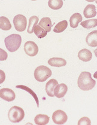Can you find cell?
<instances>
[{
	"label": "cell",
	"instance_id": "obj_8",
	"mask_svg": "<svg viewBox=\"0 0 97 125\" xmlns=\"http://www.w3.org/2000/svg\"><path fill=\"white\" fill-rule=\"evenodd\" d=\"M0 97L7 102H11L15 99L16 95L13 90L9 88H3L0 90Z\"/></svg>",
	"mask_w": 97,
	"mask_h": 125
},
{
	"label": "cell",
	"instance_id": "obj_12",
	"mask_svg": "<svg viewBox=\"0 0 97 125\" xmlns=\"http://www.w3.org/2000/svg\"><path fill=\"white\" fill-rule=\"evenodd\" d=\"M78 58L83 62H88L92 58V53L88 49H83L79 52Z\"/></svg>",
	"mask_w": 97,
	"mask_h": 125
},
{
	"label": "cell",
	"instance_id": "obj_29",
	"mask_svg": "<svg viewBox=\"0 0 97 125\" xmlns=\"http://www.w3.org/2000/svg\"><path fill=\"white\" fill-rule=\"evenodd\" d=\"M95 2H96V3L97 4V1H95Z\"/></svg>",
	"mask_w": 97,
	"mask_h": 125
},
{
	"label": "cell",
	"instance_id": "obj_5",
	"mask_svg": "<svg viewBox=\"0 0 97 125\" xmlns=\"http://www.w3.org/2000/svg\"><path fill=\"white\" fill-rule=\"evenodd\" d=\"M13 24L16 31L19 32L24 31L27 25L26 17L22 14H18L13 19Z\"/></svg>",
	"mask_w": 97,
	"mask_h": 125
},
{
	"label": "cell",
	"instance_id": "obj_11",
	"mask_svg": "<svg viewBox=\"0 0 97 125\" xmlns=\"http://www.w3.org/2000/svg\"><path fill=\"white\" fill-rule=\"evenodd\" d=\"M86 42L89 46L95 47L97 46V30L93 31L87 35Z\"/></svg>",
	"mask_w": 97,
	"mask_h": 125
},
{
	"label": "cell",
	"instance_id": "obj_16",
	"mask_svg": "<svg viewBox=\"0 0 97 125\" xmlns=\"http://www.w3.org/2000/svg\"><path fill=\"white\" fill-rule=\"evenodd\" d=\"M38 25L43 28L47 32H50L51 28L53 26L52 23L51 19L49 18H43L40 20V22H39Z\"/></svg>",
	"mask_w": 97,
	"mask_h": 125
},
{
	"label": "cell",
	"instance_id": "obj_24",
	"mask_svg": "<svg viewBox=\"0 0 97 125\" xmlns=\"http://www.w3.org/2000/svg\"><path fill=\"white\" fill-rule=\"evenodd\" d=\"M34 32L38 38H43L47 35V32L39 25H37L34 29Z\"/></svg>",
	"mask_w": 97,
	"mask_h": 125
},
{
	"label": "cell",
	"instance_id": "obj_2",
	"mask_svg": "<svg viewBox=\"0 0 97 125\" xmlns=\"http://www.w3.org/2000/svg\"><path fill=\"white\" fill-rule=\"evenodd\" d=\"M6 47L10 52H14L18 50L22 42V37L20 35L13 34L7 37L4 40Z\"/></svg>",
	"mask_w": 97,
	"mask_h": 125
},
{
	"label": "cell",
	"instance_id": "obj_26",
	"mask_svg": "<svg viewBox=\"0 0 97 125\" xmlns=\"http://www.w3.org/2000/svg\"><path fill=\"white\" fill-rule=\"evenodd\" d=\"M1 51L2 52V53H3L2 54L1 53V61H4V60L6 59V58H5V57L4 56L5 55V56H8L7 53L4 51V50H2V49H1Z\"/></svg>",
	"mask_w": 97,
	"mask_h": 125
},
{
	"label": "cell",
	"instance_id": "obj_19",
	"mask_svg": "<svg viewBox=\"0 0 97 125\" xmlns=\"http://www.w3.org/2000/svg\"><path fill=\"white\" fill-rule=\"evenodd\" d=\"M0 28L4 31L10 30L11 28V23L6 17L1 16L0 18Z\"/></svg>",
	"mask_w": 97,
	"mask_h": 125
},
{
	"label": "cell",
	"instance_id": "obj_21",
	"mask_svg": "<svg viewBox=\"0 0 97 125\" xmlns=\"http://www.w3.org/2000/svg\"><path fill=\"white\" fill-rule=\"evenodd\" d=\"M68 26V22L66 20L62 21L61 22H59L55 26V28H54V32L56 33H61L64 31L65 30L67 29Z\"/></svg>",
	"mask_w": 97,
	"mask_h": 125
},
{
	"label": "cell",
	"instance_id": "obj_23",
	"mask_svg": "<svg viewBox=\"0 0 97 125\" xmlns=\"http://www.w3.org/2000/svg\"><path fill=\"white\" fill-rule=\"evenodd\" d=\"M16 88L21 89L22 90H24L26 92H28L29 94H30L31 95L34 97V99H35V101H36L37 107H39V100H38V97H37V95L35 94V93L34 92H33L32 90L30 88H29L28 87H27V86H23V85H18V86H16Z\"/></svg>",
	"mask_w": 97,
	"mask_h": 125
},
{
	"label": "cell",
	"instance_id": "obj_28",
	"mask_svg": "<svg viewBox=\"0 0 97 125\" xmlns=\"http://www.w3.org/2000/svg\"><path fill=\"white\" fill-rule=\"evenodd\" d=\"M94 53H95V56H96V57L97 58V49H96L95 50V51H94Z\"/></svg>",
	"mask_w": 97,
	"mask_h": 125
},
{
	"label": "cell",
	"instance_id": "obj_20",
	"mask_svg": "<svg viewBox=\"0 0 97 125\" xmlns=\"http://www.w3.org/2000/svg\"><path fill=\"white\" fill-rule=\"evenodd\" d=\"M80 25L84 28H95L97 26V19H92L86 20V21L81 22Z\"/></svg>",
	"mask_w": 97,
	"mask_h": 125
},
{
	"label": "cell",
	"instance_id": "obj_3",
	"mask_svg": "<svg viewBox=\"0 0 97 125\" xmlns=\"http://www.w3.org/2000/svg\"><path fill=\"white\" fill-rule=\"evenodd\" d=\"M8 117L10 122L13 123H19L24 118L25 112L21 107L13 106L9 110Z\"/></svg>",
	"mask_w": 97,
	"mask_h": 125
},
{
	"label": "cell",
	"instance_id": "obj_6",
	"mask_svg": "<svg viewBox=\"0 0 97 125\" xmlns=\"http://www.w3.org/2000/svg\"><path fill=\"white\" fill-rule=\"evenodd\" d=\"M53 122L56 125H63L67 122L68 116L62 110H56L52 114Z\"/></svg>",
	"mask_w": 97,
	"mask_h": 125
},
{
	"label": "cell",
	"instance_id": "obj_27",
	"mask_svg": "<svg viewBox=\"0 0 97 125\" xmlns=\"http://www.w3.org/2000/svg\"><path fill=\"white\" fill-rule=\"evenodd\" d=\"M94 77H95V78H97V71L95 72V73H94Z\"/></svg>",
	"mask_w": 97,
	"mask_h": 125
},
{
	"label": "cell",
	"instance_id": "obj_14",
	"mask_svg": "<svg viewBox=\"0 0 97 125\" xmlns=\"http://www.w3.org/2000/svg\"><path fill=\"white\" fill-rule=\"evenodd\" d=\"M48 63L54 67H61L66 65L67 62L64 59L61 58H52L48 60Z\"/></svg>",
	"mask_w": 97,
	"mask_h": 125
},
{
	"label": "cell",
	"instance_id": "obj_17",
	"mask_svg": "<svg viewBox=\"0 0 97 125\" xmlns=\"http://www.w3.org/2000/svg\"><path fill=\"white\" fill-rule=\"evenodd\" d=\"M50 118L46 114H38L35 116L34 119V122L35 124L38 125H47L49 122Z\"/></svg>",
	"mask_w": 97,
	"mask_h": 125
},
{
	"label": "cell",
	"instance_id": "obj_18",
	"mask_svg": "<svg viewBox=\"0 0 97 125\" xmlns=\"http://www.w3.org/2000/svg\"><path fill=\"white\" fill-rule=\"evenodd\" d=\"M39 19L36 16H33L31 17L29 19V24L27 32L29 34H32L34 32V29L35 26L37 25Z\"/></svg>",
	"mask_w": 97,
	"mask_h": 125
},
{
	"label": "cell",
	"instance_id": "obj_13",
	"mask_svg": "<svg viewBox=\"0 0 97 125\" xmlns=\"http://www.w3.org/2000/svg\"><path fill=\"white\" fill-rule=\"evenodd\" d=\"M97 12L96 11L95 6L93 4H89L85 7L83 11V14L86 18H92L97 15Z\"/></svg>",
	"mask_w": 97,
	"mask_h": 125
},
{
	"label": "cell",
	"instance_id": "obj_4",
	"mask_svg": "<svg viewBox=\"0 0 97 125\" xmlns=\"http://www.w3.org/2000/svg\"><path fill=\"white\" fill-rule=\"evenodd\" d=\"M52 71L48 67L41 65L36 68L34 71V77L40 82H44L52 75Z\"/></svg>",
	"mask_w": 97,
	"mask_h": 125
},
{
	"label": "cell",
	"instance_id": "obj_22",
	"mask_svg": "<svg viewBox=\"0 0 97 125\" xmlns=\"http://www.w3.org/2000/svg\"><path fill=\"white\" fill-rule=\"evenodd\" d=\"M48 5L50 8L53 10H58L60 9L63 6L62 0H49Z\"/></svg>",
	"mask_w": 97,
	"mask_h": 125
},
{
	"label": "cell",
	"instance_id": "obj_9",
	"mask_svg": "<svg viewBox=\"0 0 97 125\" xmlns=\"http://www.w3.org/2000/svg\"><path fill=\"white\" fill-rule=\"evenodd\" d=\"M68 90V87L64 83L58 84L54 89V95L56 98H63L66 95Z\"/></svg>",
	"mask_w": 97,
	"mask_h": 125
},
{
	"label": "cell",
	"instance_id": "obj_1",
	"mask_svg": "<svg viewBox=\"0 0 97 125\" xmlns=\"http://www.w3.org/2000/svg\"><path fill=\"white\" fill-rule=\"evenodd\" d=\"M96 82L92 78L91 74L89 72L83 71L80 74L77 81L78 86L81 90L87 91L92 89L95 86Z\"/></svg>",
	"mask_w": 97,
	"mask_h": 125
},
{
	"label": "cell",
	"instance_id": "obj_25",
	"mask_svg": "<svg viewBox=\"0 0 97 125\" xmlns=\"http://www.w3.org/2000/svg\"><path fill=\"white\" fill-rule=\"evenodd\" d=\"M91 124V122L90 119L87 117H83L81 118L78 122V125H90Z\"/></svg>",
	"mask_w": 97,
	"mask_h": 125
},
{
	"label": "cell",
	"instance_id": "obj_7",
	"mask_svg": "<svg viewBox=\"0 0 97 125\" xmlns=\"http://www.w3.org/2000/svg\"><path fill=\"white\" fill-rule=\"evenodd\" d=\"M24 51L27 55L30 56H35L38 52V47L35 42L28 41L24 44Z\"/></svg>",
	"mask_w": 97,
	"mask_h": 125
},
{
	"label": "cell",
	"instance_id": "obj_15",
	"mask_svg": "<svg viewBox=\"0 0 97 125\" xmlns=\"http://www.w3.org/2000/svg\"><path fill=\"white\" fill-rule=\"evenodd\" d=\"M83 20L82 15L79 13H74L70 19V26L73 28H75L78 26L79 23Z\"/></svg>",
	"mask_w": 97,
	"mask_h": 125
},
{
	"label": "cell",
	"instance_id": "obj_10",
	"mask_svg": "<svg viewBox=\"0 0 97 125\" xmlns=\"http://www.w3.org/2000/svg\"><path fill=\"white\" fill-rule=\"evenodd\" d=\"M58 84V82L55 79H50L46 83V92L47 95L50 97H54V89L55 87Z\"/></svg>",
	"mask_w": 97,
	"mask_h": 125
}]
</instances>
